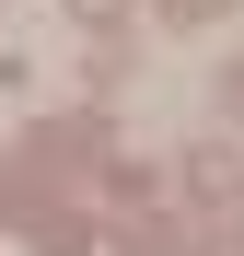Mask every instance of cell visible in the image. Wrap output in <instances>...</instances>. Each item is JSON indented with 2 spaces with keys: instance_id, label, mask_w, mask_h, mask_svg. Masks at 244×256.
Segmentation results:
<instances>
[{
  "instance_id": "2",
  "label": "cell",
  "mask_w": 244,
  "mask_h": 256,
  "mask_svg": "<svg viewBox=\"0 0 244 256\" xmlns=\"http://www.w3.org/2000/svg\"><path fill=\"white\" fill-rule=\"evenodd\" d=\"M70 12H81V24H116V0H70Z\"/></svg>"
},
{
  "instance_id": "1",
  "label": "cell",
  "mask_w": 244,
  "mask_h": 256,
  "mask_svg": "<svg viewBox=\"0 0 244 256\" xmlns=\"http://www.w3.org/2000/svg\"><path fill=\"white\" fill-rule=\"evenodd\" d=\"M163 12H175V24H210V12H233V0H163Z\"/></svg>"
},
{
  "instance_id": "3",
  "label": "cell",
  "mask_w": 244,
  "mask_h": 256,
  "mask_svg": "<svg viewBox=\"0 0 244 256\" xmlns=\"http://www.w3.org/2000/svg\"><path fill=\"white\" fill-rule=\"evenodd\" d=\"M221 94H233V116H244V70H233V82H221Z\"/></svg>"
}]
</instances>
